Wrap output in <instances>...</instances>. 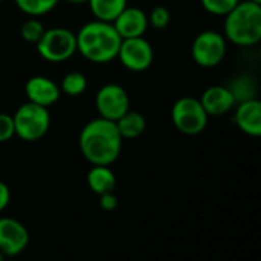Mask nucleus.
Returning a JSON list of instances; mask_svg holds the SVG:
<instances>
[{"instance_id": "nucleus-23", "label": "nucleus", "mask_w": 261, "mask_h": 261, "mask_svg": "<svg viewBox=\"0 0 261 261\" xmlns=\"http://www.w3.org/2000/svg\"><path fill=\"white\" fill-rule=\"evenodd\" d=\"M240 0H200L203 9L213 15L225 17Z\"/></svg>"}, {"instance_id": "nucleus-4", "label": "nucleus", "mask_w": 261, "mask_h": 261, "mask_svg": "<svg viewBox=\"0 0 261 261\" xmlns=\"http://www.w3.org/2000/svg\"><path fill=\"white\" fill-rule=\"evenodd\" d=\"M12 121L17 138L24 142H35L47 133L50 127V113L47 107L28 101L15 110Z\"/></svg>"}, {"instance_id": "nucleus-20", "label": "nucleus", "mask_w": 261, "mask_h": 261, "mask_svg": "<svg viewBox=\"0 0 261 261\" xmlns=\"http://www.w3.org/2000/svg\"><path fill=\"white\" fill-rule=\"evenodd\" d=\"M87 89V78L81 72H69L63 76L60 90L61 93H66L69 96H78L83 95Z\"/></svg>"}, {"instance_id": "nucleus-25", "label": "nucleus", "mask_w": 261, "mask_h": 261, "mask_svg": "<svg viewBox=\"0 0 261 261\" xmlns=\"http://www.w3.org/2000/svg\"><path fill=\"white\" fill-rule=\"evenodd\" d=\"M99 206L104 211H113L118 208V196L115 194V191H109V193H102L99 194Z\"/></svg>"}, {"instance_id": "nucleus-18", "label": "nucleus", "mask_w": 261, "mask_h": 261, "mask_svg": "<svg viewBox=\"0 0 261 261\" xmlns=\"http://www.w3.org/2000/svg\"><path fill=\"white\" fill-rule=\"evenodd\" d=\"M228 87L232 92L237 102H242V101H246L251 98H257V83L249 75L237 76L236 80L231 81V84Z\"/></svg>"}, {"instance_id": "nucleus-2", "label": "nucleus", "mask_w": 261, "mask_h": 261, "mask_svg": "<svg viewBox=\"0 0 261 261\" xmlns=\"http://www.w3.org/2000/svg\"><path fill=\"white\" fill-rule=\"evenodd\" d=\"M121 41L113 23L95 18L78 29L76 52L90 63L106 64L116 60Z\"/></svg>"}, {"instance_id": "nucleus-10", "label": "nucleus", "mask_w": 261, "mask_h": 261, "mask_svg": "<svg viewBox=\"0 0 261 261\" xmlns=\"http://www.w3.org/2000/svg\"><path fill=\"white\" fill-rule=\"evenodd\" d=\"M29 245V231L14 217H0V252L3 257H17Z\"/></svg>"}, {"instance_id": "nucleus-14", "label": "nucleus", "mask_w": 261, "mask_h": 261, "mask_svg": "<svg viewBox=\"0 0 261 261\" xmlns=\"http://www.w3.org/2000/svg\"><path fill=\"white\" fill-rule=\"evenodd\" d=\"M200 102H202L205 112L208 113V116H214V118L229 113L237 104V101L228 86L208 87L202 93Z\"/></svg>"}, {"instance_id": "nucleus-8", "label": "nucleus", "mask_w": 261, "mask_h": 261, "mask_svg": "<svg viewBox=\"0 0 261 261\" xmlns=\"http://www.w3.org/2000/svg\"><path fill=\"white\" fill-rule=\"evenodd\" d=\"M119 63L130 72H144L151 67L154 50L151 43L142 37L122 38L118 57Z\"/></svg>"}, {"instance_id": "nucleus-21", "label": "nucleus", "mask_w": 261, "mask_h": 261, "mask_svg": "<svg viewBox=\"0 0 261 261\" xmlns=\"http://www.w3.org/2000/svg\"><path fill=\"white\" fill-rule=\"evenodd\" d=\"M44 24L41 23V20H38L37 17H29L23 21L21 28H20V34H21V38L26 41V43H32L35 44L43 32H44Z\"/></svg>"}, {"instance_id": "nucleus-9", "label": "nucleus", "mask_w": 261, "mask_h": 261, "mask_svg": "<svg viewBox=\"0 0 261 261\" xmlns=\"http://www.w3.org/2000/svg\"><path fill=\"white\" fill-rule=\"evenodd\" d=\"M95 107L101 118L116 121L127 110H130V96L122 86L109 83L96 92Z\"/></svg>"}, {"instance_id": "nucleus-7", "label": "nucleus", "mask_w": 261, "mask_h": 261, "mask_svg": "<svg viewBox=\"0 0 261 261\" xmlns=\"http://www.w3.org/2000/svg\"><path fill=\"white\" fill-rule=\"evenodd\" d=\"M228 52V41L223 34L206 29L197 34L191 46V55L197 66L203 69H213L219 66Z\"/></svg>"}, {"instance_id": "nucleus-3", "label": "nucleus", "mask_w": 261, "mask_h": 261, "mask_svg": "<svg viewBox=\"0 0 261 261\" xmlns=\"http://www.w3.org/2000/svg\"><path fill=\"white\" fill-rule=\"evenodd\" d=\"M223 35L226 41L251 47L261 40V3L240 0L226 15L223 23Z\"/></svg>"}, {"instance_id": "nucleus-1", "label": "nucleus", "mask_w": 261, "mask_h": 261, "mask_svg": "<svg viewBox=\"0 0 261 261\" xmlns=\"http://www.w3.org/2000/svg\"><path fill=\"white\" fill-rule=\"evenodd\" d=\"M122 136L115 121L95 118L80 132L78 145L84 159L92 165H112L122 150Z\"/></svg>"}, {"instance_id": "nucleus-6", "label": "nucleus", "mask_w": 261, "mask_h": 261, "mask_svg": "<svg viewBox=\"0 0 261 261\" xmlns=\"http://www.w3.org/2000/svg\"><path fill=\"white\" fill-rule=\"evenodd\" d=\"M208 113L200 99L194 96H182L171 107L173 125L184 135L194 136L202 133L208 125Z\"/></svg>"}, {"instance_id": "nucleus-17", "label": "nucleus", "mask_w": 261, "mask_h": 261, "mask_svg": "<svg viewBox=\"0 0 261 261\" xmlns=\"http://www.w3.org/2000/svg\"><path fill=\"white\" fill-rule=\"evenodd\" d=\"M90 12L96 20L113 21L127 6V0H87Z\"/></svg>"}, {"instance_id": "nucleus-27", "label": "nucleus", "mask_w": 261, "mask_h": 261, "mask_svg": "<svg viewBox=\"0 0 261 261\" xmlns=\"http://www.w3.org/2000/svg\"><path fill=\"white\" fill-rule=\"evenodd\" d=\"M67 2H70V3H75V5H80V3H86L87 0H67Z\"/></svg>"}, {"instance_id": "nucleus-5", "label": "nucleus", "mask_w": 261, "mask_h": 261, "mask_svg": "<svg viewBox=\"0 0 261 261\" xmlns=\"http://www.w3.org/2000/svg\"><path fill=\"white\" fill-rule=\"evenodd\" d=\"M35 46L43 60L49 63H63L76 54V34L67 28L44 29Z\"/></svg>"}, {"instance_id": "nucleus-12", "label": "nucleus", "mask_w": 261, "mask_h": 261, "mask_svg": "<svg viewBox=\"0 0 261 261\" xmlns=\"http://www.w3.org/2000/svg\"><path fill=\"white\" fill-rule=\"evenodd\" d=\"M121 38L142 37L148 29V15L136 6H125L112 21Z\"/></svg>"}, {"instance_id": "nucleus-26", "label": "nucleus", "mask_w": 261, "mask_h": 261, "mask_svg": "<svg viewBox=\"0 0 261 261\" xmlns=\"http://www.w3.org/2000/svg\"><path fill=\"white\" fill-rule=\"evenodd\" d=\"M9 202H11V190L3 180H0V213H3L8 208Z\"/></svg>"}, {"instance_id": "nucleus-30", "label": "nucleus", "mask_w": 261, "mask_h": 261, "mask_svg": "<svg viewBox=\"0 0 261 261\" xmlns=\"http://www.w3.org/2000/svg\"><path fill=\"white\" fill-rule=\"evenodd\" d=\"M2 2H3V0H0V3H2Z\"/></svg>"}, {"instance_id": "nucleus-29", "label": "nucleus", "mask_w": 261, "mask_h": 261, "mask_svg": "<svg viewBox=\"0 0 261 261\" xmlns=\"http://www.w3.org/2000/svg\"><path fill=\"white\" fill-rule=\"evenodd\" d=\"M251 2H257V3H261V0H251Z\"/></svg>"}, {"instance_id": "nucleus-22", "label": "nucleus", "mask_w": 261, "mask_h": 261, "mask_svg": "<svg viewBox=\"0 0 261 261\" xmlns=\"http://www.w3.org/2000/svg\"><path fill=\"white\" fill-rule=\"evenodd\" d=\"M148 15V26L158 29V31H162L165 29L168 24H170V20H171V14L168 11V8L162 6V5H158L151 9Z\"/></svg>"}, {"instance_id": "nucleus-13", "label": "nucleus", "mask_w": 261, "mask_h": 261, "mask_svg": "<svg viewBox=\"0 0 261 261\" xmlns=\"http://www.w3.org/2000/svg\"><path fill=\"white\" fill-rule=\"evenodd\" d=\"M234 122L237 127L254 138L261 135V101L258 98H251L236 104Z\"/></svg>"}, {"instance_id": "nucleus-28", "label": "nucleus", "mask_w": 261, "mask_h": 261, "mask_svg": "<svg viewBox=\"0 0 261 261\" xmlns=\"http://www.w3.org/2000/svg\"><path fill=\"white\" fill-rule=\"evenodd\" d=\"M3 258H5V257H3V254L0 252V260H3Z\"/></svg>"}, {"instance_id": "nucleus-11", "label": "nucleus", "mask_w": 261, "mask_h": 261, "mask_svg": "<svg viewBox=\"0 0 261 261\" xmlns=\"http://www.w3.org/2000/svg\"><path fill=\"white\" fill-rule=\"evenodd\" d=\"M24 93L28 101L47 109L54 106L61 96L60 86L54 80L43 75H35L29 78L24 84Z\"/></svg>"}, {"instance_id": "nucleus-16", "label": "nucleus", "mask_w": 261, "mask_h": 261, "mask_svg": "<svg viewBox=\"0 0 261 261\" xmlns=\"http://www.w3.org/2000/svg\"><path fill=\"white\" fill-rule=\"evenodd\" d=\"M115 122H116V127H118L122 139H136L147 128V121H145L144 115L139 112H135V110H127Z\"/></svg>"}, {"instance_id": "nucleus-19", "label": "nucleus", "mask_w": 261, "mask_h": 261, "mask_svg": "<svg viewBox=\"0 0 261 261\" xmlns=\"http://www.w3.org/2000/svg\"><path fill=\"white\" fill-rule=\"evenodd\" d=\"M17 8L29 17H41L50 12L60 0H14Z\"/></svg>"}, {"instance_id": "nucleus-24", "label": "nucleus", "mask_w": 261, "mask_h": 261, "mask_svg": "<svg viewBox=\"0 0 261 261\" xmlns=\"http://www.w3.org/2000/svg\"><path fill=\"white\" fill-rule=\"evenodd\" d=\"M14 136H15V130H14L12 115L0 113V144L11 141Z\"/></svg>"}, {"instance_id": "nucleus-15", "label": "nucleus", "mask_w": 261, "mask_h": 261, "mask_svg": "<svg viewBox=\"0 0 261 261\" xmlns=\"http://www.w3.org/2000/svg\"><path fill=\"white\" fill-rule=\"evenodd\" d=\"M87 185L95 194H102L115 191L116 188V174L112 170V165H92L87 173Z\"/></svg>"}]
</instances>
